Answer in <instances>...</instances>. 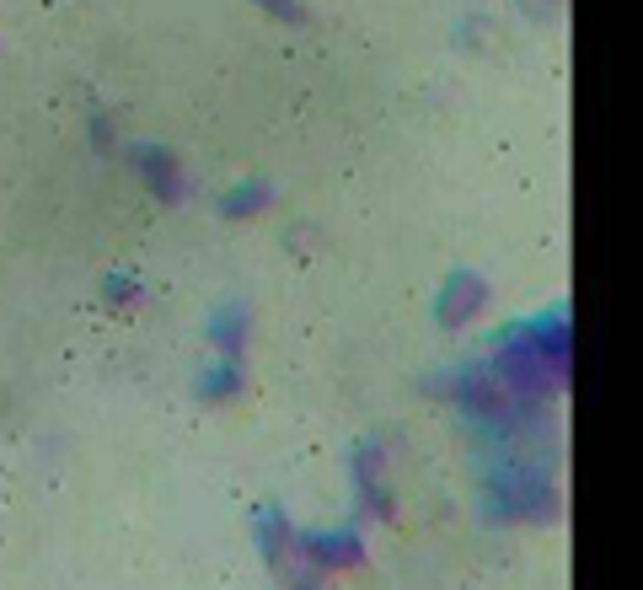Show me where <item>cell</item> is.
<instances>
[{
  "label": "cell",
  "instance_id": "1",
  "mask_svg": "<svg viewBox=\"0 0 643 590\" xmlns=\"http://www.w3.org/2000/svg\"><path fill=\"white\" fill-rule=\"evenodd\" d=\"M209 333H215V344L225 349V360H242V344H247V311H242V306H231L225 317H215V322H209Z\"/></svg>",
  "mask_w": 643,
  "mask_h": 590
},
{
  "label": "cell",
  "instance_id": "2",
  "mask_svg": "<svg viewBox=\"0 0 643 590\" xmlns=\"http://www.w3.org/2000/svg\"><path fill=\"white\" fill-rule=\"evenodd\" d=\"M204 392H242V371H215L204 382Z\"/></svg>",
  "mask_w": 643,
  "mask_h": 590
}]
</instances>
